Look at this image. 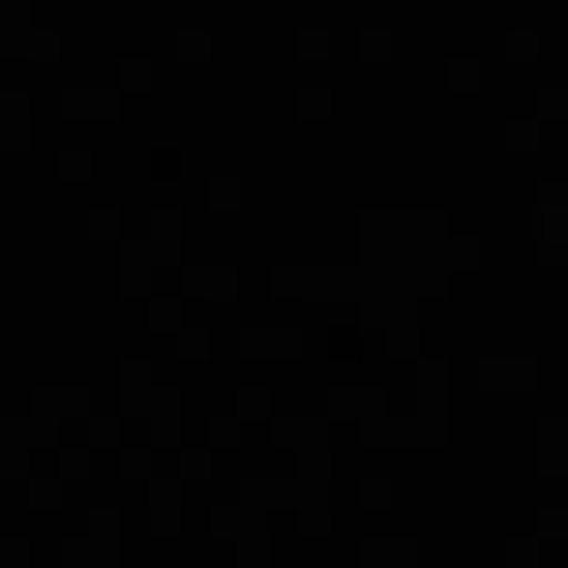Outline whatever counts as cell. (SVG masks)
I'll return each instance as SVG.
<instances>
[]
</instances>
